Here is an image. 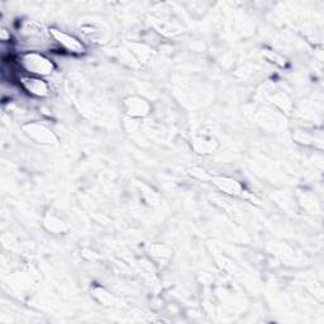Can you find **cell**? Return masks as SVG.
Listing matches in <instances>:
<instances>
[{
	"instance_id": "cell-1",
	"label": "cell",
	"mask_w": 324,
	"mask_h": 324,
	"mask_svg": "<svg viewBox=\"0 0 324 324\" xmlns=\"http://www.w3.org/2000/svg\"><path fill=\"white\" fill-rule=\"evenodd\" d=\"M27 58H29V61L24 58V63L27 65V69L32 72H38V74H47L50 70H51V65L47 62V60L43 58L41 62H34L33 56H28Z\"/></svg>"
}]
</instances>
